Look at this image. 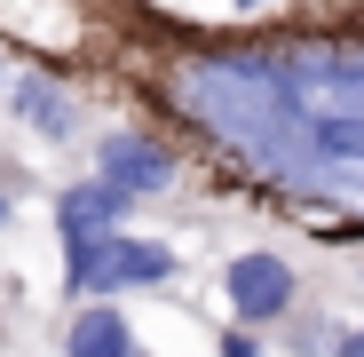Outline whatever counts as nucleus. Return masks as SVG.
Wrapping results in <instances>:
<instances>
[{"label":"nucleus","instance_id":"obj_1","mask_svg":"<svg viewBox=\"0 0 364 357\" xmlns=\"http://www.w3.org/2000/svg\"><path fill=\"white\" fill-rule=\"evenodd\" d=\"M151 88L230 175L364 214V16L356 24H166Z\"/></svg>","mask_w":364,"mask_h":357},{"label":"nucleus","instance_id":"obj_2","mask_svg":"<svg viewBox=\"0 0 364 357\" xmlns=\"http://www.w3.org/2000/svg\"><path fill=\"white\" fill-rule=\"evenodd\" d=\"M174 278V247L159 238H127V230H64V286L87 302H111L127 286H166Z\"/></svg>","mask_w":364,"mask_h":357},{"label":"nucleus","instance_id":"obj_3","mask_svg":"<svg viewBox=\"0 0 364 357\" xmlns=\"http://www.w3.org/2000/svg\"><path fill=\"white\" fill-rule=\"evenodd\" d=\"M222 302H230L237 326H277L301 302V270L285 254H269V247H246V254L222 262Z\"/></svg>","mask_w":364,"mask_h":357},{"label":"nucleus","instance_id":"obj_4","mask_svg":"<svg viewBox=\"0 0 364 357\" xmlns=\"http://www.w3.org/2000/svg\"><path fill=\"white\" fill-rule=\"evenodd\" d=\"M95 175L119 183V191H135V199H159V191L182 183V159H174V143L151 135V128H103V135H95Z\"/></svg>","mask_w":364,"mask_h":357},{"label":"nucleus","instance_id":"obj_5","mask_svg":"<svg viewBox=\"0 0 364 357\" xmlns=\"http://www.w3.org/2000/svg\"><path fill=\"white\" fill-rule=\"evenodd\" d=\"M9 111H16V128L24 135H40V143H80V95L64 88V80H48V72H24V80H9Z\"/></svg>","mask_w":364,"mask_h":357},{"label":"nucleus","instance_id":"obj_6","mask_svg":"<svg viewBox=\"0 0 364 357\" xmlns=\"http://www.w3.org/2000/svg\"><path fill=\"white\" fill-rule=\"evenodd\" d=\"M135 207V191L103 183V175H87V183H72L64 199H55V230H119Z\"/></svg>","mask_w":364,"mask_h":357},{"label":"nucleus","instance_id":"obj_7","mask_svg":"<svg viewBox=\"0 0 364 357\" xmlns=\"http://www.w3.org/2000/svg\"><path fill=\"white\" fill-rule=\"evenodd\" d=\"M64 357H135V326L111 302H87L72 318V333H64Z\"/></svg>","mask_w":364,"mask_h":357},{"label":"nucleus","instance_id":"obj_8","mask_svg":"<svg viewBox=\"0 0 364 357\" xmlns=\"http://www.w3.org/2000/svg\"><path fill=\"white\" fill-rule=\"evenodd\" d=\"M222 357H262V341H254V326H237V333H222Z\"/></svg>","mask_w":364,"mask_h":357},{"label":"nucleus","instance_id":"obj_9","mask_svg":"<svg viewBox=\"0 0 364 357\" xmlns=\"http://www.w3.org/2000/svg\"><path fill=\"white\" fill-rule=\"evenodd\" d=\"M333 357H364V326H348V333L333 341Z\"/></svg>","mask_w":364,"mask_h":357},{"label":"nucleus","instance_id":"obj_10","mask_svg":"<svg viewBox=\"0 0 364 357\" xmlns=\"http://www.w3.org/2000/svg\"><path fill=\"white\" fill-rule=\"evenodd\" d=\"M230 9H246V16H262V9H277V0H230Z\"/></svg>","mask_w":364,"mask_h":357},{"label":"nucleus","instance_id":"obj_11","mask_svg":"<svg viewBox=\"0 0 364 357\" xmlns=\"http://www.w3.org/2000/svg\"><path fill=\"white\" fill-rule=\"evenodd\" d=\"M0 230H9V199H0Z\"/></svg>","mask_w":364,"mask_h":357}]
</instances>
